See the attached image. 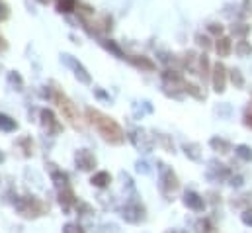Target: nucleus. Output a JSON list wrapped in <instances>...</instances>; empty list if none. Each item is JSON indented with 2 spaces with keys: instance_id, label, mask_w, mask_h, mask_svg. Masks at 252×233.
Returning <instances> with one entry per match:
<instances>
[{
  "instance_id": "412c9836",
  "label": "nucleus",
  "mask_w": 252,
  "mask_h": 233,
  "mask_svg": "<svg viewBox=\"0 0 252 233\" xmlns=\"http://www.w3.org/2000/svg\"><path fill=\"white\" fill-rule=\"evenodd\" d=\"M166 233H186L184 230H170V232H166Z\"/></svg>"
},
{
  "instance_id": "39448f33",
  "label": "nucleus",
  "mask_w": 252,
  "mask_h": 233,
  "mask_svg": "<svg viewBox=\"0 0 252 233\" xmlns=\"http://www.w3.org/2000/svg\"><path fill=\"white\" fill-rule=\"evenodd\" d=\"M184 204L189 206L191 210H195V212H201V210L205 208L203 198H201L199 194H195V192H186V194H184Z\"/></svg>"
},
{
  "instance_id": "f03ea898",
  "label": "nucleus",
  "mask_w": 252,
  "mask_h": 233,
  "mask_svg": "<svg viewBox=\"0 0 252 233\" xmlns=\"http://www.w3.org/2000/svg\"><path fill=\"white\" fill-rule=\"evenodd\" d=\"M55 102H57V106L61 108V112H63V116L70 121V123H78V114H76V108H74V104L64 96L61 92H55Z\"/></svg>"
},
{
  "instance_id": "6e6552de",
  "label": "nucleus",
  "mask_w": 252,
  "mask_h": 233,
  "mask_svg": "<svg viewBox=\"0 0 252 233\" xmlns=\"http://www.w3.org/2000/svg\"><path fill=\"white\" fill-rule=\"evenodd\" d=\"M213 84H215V90H217V92H223V90H225V69H223L221 65H217V67H215Z\"/></svg>"
},
{
  "instance_id": "aec40b11",
  "label": "nucleus",
  "mask_w": 252,
  "mask_h": 233,
  "mask_svg": "<svg viewBox=\"0 0 252 233\" xmlns=\"http://www.w3.org/2000/svg\"><path fill=\"white\" fill-rule=\"evenodd\" d=\"M243 222H245L247 226H252V210H249V212L243 214Z\"/></svg>"
},
{
  "instance_id": "9b49d317",
  "label": "nucleus",
  "mask_w": 252,
  "mask_h": 233,
  "mask_svg": "<svg viewBox=\"0 0 252 233\" xmlns=\"http://www.w3.org/2000/svg\"><path fill=\"white\" fill-rule=\"evenodd\" d=\"M195 233H213V226L209 220H201L195 224Z\"/></svg>"
},
{
  "instance_id": "dca6fc26",
  "label": "nucleus",
  "mask_w": 252,
  "mask_h": 233,
  "mask_svg": "<svg viewBox=\"0 0 252 233\" xmlns=\"http://www.w3.org/2000/svg\"><path fill=\"white\" fill-rule=\"evenodd\" d=\"M184 149H186V155H189V157H191L193 161H197V159H199V155L195 153V149H197V145H186Z\"/></svg>"
},
{
  "instance_id": "1a4fd4ad",
  "label": "nucleus",
  "mask_w": 252,
  "mask_h": 233,
  "mask_svg": "<svg viewBox=\"0 0 252 233\" xmlns=\"http://www.w3.org/2000/svg\"><path fill=\"white\" fill-rule=\"evenodd\" d=\"M110 180H112V176L108 175V173H104V171L92 176V184H94V186H98V188H104V186H106Z\"/></svg>"
},
{
  "instance_id": "20e7f679",
  "label": "nucleus",
  "mask_w": 252,
  "mask_h": 233,
  "mask_svg": "<svg viewBox=\"0 0 252 233\" xmlns=\"http://www.w3.org/2000/svg\"><path fill=\"white\" fill-rule=\"evenodd\" d=\"M124 218L131 224H137L143 220V208L139 204H131V206H126L124 208Z\"/></svg>"
},
{
  "instance_id": "f257e3e1",
  "label": "nucleus",
  "mask_w": 252,
  "mask_h": 233,
  "mask_svg": "<svg viewBox=\"0 0 252 233\" xmlns=\"http://www.w3.org/2000/svg\"><path fill=\"white\" fill-rule=\"evenodd\" d=\"M86 116H88L90 123L98 129V133H100L106 141H110V143H114V145H120V143L126 141V133H124V129L120 127V123H118L116 119L108 117L106 114H102V112H98V110H92V108L86 110Z\"/></svg>"
},
{
  "instance_id": "9d476101",
  "label": "nucleus",
  "mask_w": 252,
  "mask_h": 233,
  "mask_svg": "<svg viewBox=\"0 0 252 233\" xmlns=\"http://www.w3.org/2000/svg\"><path fill=\"white\" fill-rule=\"evenodd\" d=\"M0 127H2L4 131H14V129L18 127V123H16V119H12V117L0 116Z\"/></svg>"
},
{
  "instance_id": "ddd939ff",
  "label": "nucleus",
  "mask_w": 252,
  "mask_h": 233,
  "mask_svg": "<svg viewBox=\"0 0 252 233\" xmlns=\"http://www.w3.org/2000/svg\"><path fill=\"white\" fill-rule=\"evenodd\" d=\"M211 147H213V149H221V153H227V151L231 149V145H229L227 141L217 139V137H213V139H211Z\"/></svg>"
},
{
  "instance_id": "0eeeda50",
  "label": "nucleus",
  "mask_w": 252,
  "mask_h": 233,
  "mask_svg": "<svg viewBox=\"0 0 252 233\" xmlns=\"http://www.w3.org/2000/svg\"><path fill=\"white\" fill-rule=\"evenodd\" d=\"M41 119H43V125H45L49 131L57 133V131L61 129V125L57 123V119H55V116H53V112H49V110H43V112H41Z\"/></svg>"
},
{
  "instance_id": "4468645a",
  "label": "nucleus",
  "mask_w": 252,
  "mask_h": 233,
  "mask_svg": "<svg viewBox=\"0 0 252 233\" xmlns=\"http://www.w3.org/2000/svg\"><path fill=\"white\" fill-rule=\"evenodd\" d=\"M229 49H231V41H229V39H221V43H217V51H219L221 55H227Z\"/></svg>"
},
{
  "instance_id": "f3484780",
  "label": "nucleus",
  "mask_w": 252,
  "mask_h": 233,
  "mask_svg": "<svg viewBox=\"0 0 252 233\" xmlns=\"http://www.w3.org/2000/svg\"><path fill=\"white\" fill-rule=\"evenodd\" d=\"M61 202H64V204H72V202H74V196H72V192H70V190L61 192Z\"/></svg>"
},
{
  "instance_id": "423d86ee",
  "label": "nucleus",
  "mask_w": 252,
  "mask_h": 233,
  "mask_svg": "<svg viewBox=\"0 0 252 233\" xmlns=\"http://www.w3.org/2000/svg\"><path fill=\"white\" fill-rule=\"evenodd\" d=\"M162 188L166 190V192H170V190H176L178 188V178L176 175L170 171V169H162Z\"/></svg>"
},
{
  "instance_id": "4be33fe9",
  "label": "nucleus",
  "mask_w": 252,
  "mask_h": 233,
  "mask_svg": "<svg viewBox=\"0 0 252 233\" xmlns=\"http://www.w3.org/2000/svg\"><path fill=\"white\" fill-rule=\"evenodd\" d=\"M0 161H2V153H0Z\"/></svg>"
},
{
  "instance_id": "2eb2a0df",
  "label": "nucleus",
  "mask_w": 252,
  "mask_h": 233,
  "mask_svg": "<svg viewBox=\"0 0 252 233\" xmlns=\"http://www.w3.org/2000/svg\"><path fill=\"white\" fill-rule=\"evenodd\" d=\"M72 6H74L72 0H61V2H59V10H61V12H70Z\"/></svg>"
},
{
  "instance_id": "6ab92c4d",
  "label": "nucleus",
  "mask_w": 252,
  "mask_h": 233,
  "mask_svg": "<svg viewBox=\"0 0 252 233\" xmlns=\"http://www.w3.org/2000/svg\"><path fill=\"white\" fill-rule=\"evenodd\" d=\"M53 178L57 180V186H61V184H63V186H66V176H64V175H57V173H55V175H53Z\"/></svg>"
},
{
  "instance_id": "a211bd4d",
  "label": "nucleus",
  "mask_w": 252,
  "mask_h": 233,
  "mask_svg": "<svg viewBox=\"0 0 252 233\" xmlns=\"http://www.w3.org/2000/svg\"><path fill=\"white\" fill-rule=\"evenodd\" d=\"M63 233H84L82 228H78V226H72V224H68V226H64Z\"/></svg>"
},
{
  "instance_id": "7ed1b4c3",
  "label": "nucleus",
  "mask_w": 252,
  "mask_h": 233,
  "mask_svg": "<svg viewBox=\"0 0 252 233\" xmlns=\"http://www.w3.org/2000/svg\"><path fill=\"white\" fill-rule=\"evenodd\" d=\"M76 165H78L82 171H90V169L96 167V159H94V155H92L88 149H80V151L76 153Z\"/></svg>"
},
{
  "instance_id": "f8f14e48",
  "label": "nucleus",
  "mask_w": 252,
  "mask_h": 233,
  "mask_svg": "<svg viewBox=\"0 0 252 233\" xmlns=\"http://www.w3.org/2000/svg\"><path fill=\"white\" fill-rule=\"evenodd\" d=\"M237 155L241 159H245V161H252V149L249 145H239L237 147Z\"/></svg>"
}]
</instances>
